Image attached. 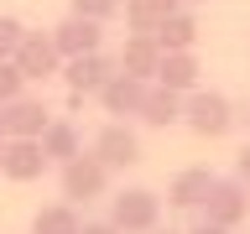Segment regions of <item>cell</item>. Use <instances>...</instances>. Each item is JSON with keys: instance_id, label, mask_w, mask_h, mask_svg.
Returning a JSON list of instances; mask_svg holds the SVG:
<instances>
[{"instance_id": "cb8c5ba5", "label": "cell", "mask_w": 250, "mask_h": 234, "mask_svg": "<svg viewBox=\"0 0 250 234\" xmlns=\"http://www.w3.org/2000/svg\"><path fill=\"white\" fill-rule=\"evenodd\" d=\"M78 234H120V229H115L109 218H83V229H78Z\"/></svg>"}, {"instance_id": "484cf974", "label": "cell", "mask_w": 250, "mask_h": 234, "mask_svg": "<svg viewBox=\"0 0 250 234\" xmlns=\"http://www.w3.org/2000/svg\"><path fill=\"white\" fill-rule=\"evenodd\" d=\"M177 5H188V11H193V5H203V0H177Z\"/></svg>"}, {"instance_id": "7a4b0ae2", "label": "cell", "mask_w": 250, "mask_h": 234, "mask_svg": "<svg viewBox=\"0 0 250 234\" xmlns=\"http://www.w3.org/2000/svg\"><path fill=\"white\" fill-rule=\"evenodd\" d=\"M109 224L120 234H151L162 224V198L146 193V187H125L109 198Z\"/></svg>"}, {"instance_id": "5bb4252c", "label": "cell", "mask_w": 250, "mask_h": 234, "mask_svg": "<svg viewBox=\"0 0 250 234\" xmlns=\"http://www.w3.org/2000/svg\"><path fill=\"white\" fill-rule=\"evenodd\" d=\"M198 73H203V68H198L193 52H162L151 83H162V89H172V94H193V89H198Z\"/></svg>"}, {"instance_id": "ba28073f", "label": "cell", "mask_w": 250, "mask_h": 234, "mask_svg": "<svg viewBox=\"0 0 250 234\" xmlns=\"http://www.w3.org/2000/svg\"><path fill=\"white\" fill-rule=\"evenodd\" d=\"M42 130H47V104L42 99L21 94L11 104H0V136L5 140H37Z\"/></svg>"}, {"instance_id": "6da1fadb", "label": "cell", "mask_w": 250, "mask_h": 234, "mask_svg": "<svg viewBox=\"0 0 250 234\" xmlns=\"http://www.w3.org/2000/svg\"><path fill=\"white\" fill-rule=\"evenodd\" d=\"M183 125L198 140H219L234 125V104L219 89H193V94H183Z\"/></svg>"}, {"instance_id": "ffe728a7", "label": "cell", "mask_w": 250, "mask_h": 234, "mask_svg": "<svg viewBox=\"0 0 250 234\" xmlns=\"http://www.w3.org/2000/svg\"><path fill=\"white\" fill-rule=\"evenodd\" d=\"M21 94H26V73H21L11 58H0V104H11Z\"/></svg>"}, {"instance_id": "7c38bea8", "label": "cell", "mask_w": 250, "mask_h": 234, "mask_svg": "<svg viewBox=\"0 0 250 234\" xmlns=\"http://www.w3.org/2000/svg\"><path fill=\"white\" fill-rule=\"evenodd\" d=\"M94 99L104 104V115H136L141 99H146V78H130V73H120V68H115Z\"/></svg>"}, {"instance_id": "2e32d148", "label": "cell", "mask_w": 250, "mask_h": 234, "mask_svg": "<svg viewBox=\"0 0 250 234\" xmlns=\"http://www.w3.org/2000/svg\"><path fill=\"white\" fill-rule=\"evenodd\" d=\"M208 187H214V172H208V167H188V172L172 177L167 203H172V208H198V203L208 198Z\"/></svg>"}, {"instance_id": "9a60e30c", "label": "cell", "mask_w": 250, "mask_h": 234, "mask_svg": "<svg viewBox=\"0 0 250 234\" xmlns=\"http://www.w3.org/2000/svg\"><path fill=\"white\" fill-rule=\"evenodd\" d=\"M151 37H156V47H162V52H193V47H198V21H193V11H188V5H177V11H172L167 21L151 31Z\"/></svg>"}, {"instance_id": "4fadbf2b", "label": "cell", "mask_w": 250, "mask_h": 234, "mask_svg": "<svg viewBox=\"0 0 250 234\" xmlns=\"http://www.w3.org/2000/svg\"><path fill=\"white\" fill-rule=\"evenodd\" d=\"M156 62H162V47H156V37H146V31H130L120 47V58H115V68L130 78H146L151 83L156 78Z\"/></svg>"}, {"instance_id": "f1b7e54d", "label": "cell", "mask_w": 250, "mask_h": 234, "mask_svg": "<svg viewBox=\"0 0 250 234\" xmlns=\"http://www.w3.org/2000/svg\"><path fill=\"white\" fill-rule=\"evenodd\" d=\"M245 120H250V109H245Z\"/></svg>"}, {"instance_id": "8fae6325", "label": "cell", "mask_w": 250, "mask_h": 234, "mask_svg": "<svg viewBox=\"0 0 250 234\" xmlns=\"http://www.w3.org/2000/svg\"><path fill=\"white\" fill-rule=\"evenodd\" d=\"M136 120L146 130H172V125H183V94L162 89V83H146V99H141Z\"/></svg>"}, {"instance_id": "4316f807", "label": "cell", "mask_w": 250, "mask_h": 234, "mask_svg": "<svg viewBox=\"0 0 250 234\" xmlns=\"http://www.w3.org/2000/svg\"><path fill=\"white\" fill-rule=\"evenodd\" d=\"M151 234H172V229H162V224H156V229H151Z\"/></svg>"}, {"instance_id": "277c9868", "label": "cell", "mask_w": 250, "mask_h": 234, "mask_svg": "<svg viewBox=\"0 0 250 234\" xmlns=\"http://www.w3.org/2000/svg\"><path fill=\"white\" fill-rule=\"evenodd\" d=\"M198 208L219 229H240L250 218V182H240V177H214V187H208V198H203Z\"/></svg>"}, {"instance_id": "8992f818", "label": "cell", "mask_w": 250, "mask_h": 234, "mask_svg": "<svg viewBox=\"0 0 250 234\" xmlns=\"http://www.w3.org/2000/svg\"><path fill=\"white\" fill-rule=\"evenodd\" d=\"M11 62L26 73V83H47V78H58L62 52H58V42H52V31H21V47H16Z\"/></svg>"}, {"instance_id": "3957f363", "label": "cell", "mask_w": 250, "mask_h": 234, "mask_svg": "<svg viewBox=\"0 0 250 234\" xmlns=\"http://www.w3.org/2000/svg\"><path fill=\"white\" fill-rule=\"evenodd\" d=\"M109 177H115V172H109L94 151H78L73 161H62V198H68V203L109 198Z\"/></svg>"}, {"instance_id": "52a82bcc", "label": "cell", "mask_w": 250, "mask_h": 234, "mask_svg": "<svg viewBox=\"0 0 250 234\" xmlns=\"http://www.w3.org/2000/svg\"><path fill=\"white\" fill-rule=\"evenodd\" d=\"M89 151L99 156L109 172H125V167H136V161H141V136H136L125 120H109L104 130L94 136V146H89Z\"/></svg>"}, {"instance_id": "ac0fdd59", "label": "cell", "mask_w": 250, "mask_h": 234, "mask_svg": "<svg viewBox=\"0 0 250 234\" xmlns=\"http://www.w3.org/2000/svg\"><path fill=\"white\" fill-rule=\"evenodd\" d=\"M78 229H83V218H78V208L68 198L37 208V218H31V234H78Z\"/></svg>"}, {"instance_id": "7402d4cb", "label": "cell", "mask_w": 250, "mask_h": 234, "mask_svg": "<svg viewBox=\"0 0 250 234\" xmlns=\"http://www.w3.org/2000/svg\"><path fill=\"white\" fill-rule=\"evenodd\" d=\"M120 11V0H73V16H89V21H109Z\"/></svg>"}, {"instance_id": "5b68a950", "label": "cell", "mask_w": 250, "mask_h": 234, "mask_svg": "<svg viewBox=\"0 0 250 234\" xmlns=\"http://www.w3.org/2000/svg\"><path fill=\"white\" fill-rule=\"evenodd\" d=\"M109 73H115V62L104 58V47H99V52H83V58H62V68H58V78L68 83V99H73V104L94 99V94L104 89Z\"/></svg>"}, {"instance_id": "d6986e66", "label": "cell", "mask_w": 250, "mask_h": 234, "mask_svg": "<svg viewBox=\"0 0 250 234\" xmlns=\"http://www.w3.org/2000/svg\"><path fill=\"white\" fill-rule=\"evenodd\" d=\"M172 11H177V0H125V26L151 37V31L162 26Z\"/></svg>"}, {"instance_id": "603a6c76", "label": "cell", "mask_w": 250, "mask_h": 234, "mask_svg": "<svg viewBox=\"0 0 250 234\" xmlns=\"http://www.w3.org/2000/svg\"><path fill=\"white\" fill-rule=\"evenodd\" d=\"M234 177H240V182H250V140L234 151Z\"/></svg>"}, {"instance_id": "e0dca14e", "label": "cell", "mask_w": 250, "mask_h": 234, "mask_svg": "<svg viewBox=\"0 0 250 234\" xmlns=\"http://www.w3.org/2000/svg\"><path fill=\"white\" fill-rule=\"evenodd\" d=\"M37 140H42L47 161H58V167H62V161H73V156L83 151V136H78L73 120H47V130H42Z\"/></svg>"}, {"instance_id": "30bf717a", "label": "cell", "mask_w": 250, "mask_h": 234, "mask_svg": "<svg viewBox=\"0 0 250 234\" xmlns=\"http://www.w3.org/2000/svg\"><path fill=\"white\" fill-rule=\"evenodd\" d=\"M52 42H58L62 58H83V52H99L104 47V21H89V16H73L52 26Z\"/></svg>"}, {"instance_id": "83f0119b", "label": "cell", "mask_w": 250, "mask_h": 234, "mask_svg": "<svg viewBox=\"0 0 250 234\" xmlns=\"http://www.w3.org/2000/svg\"><path fill=\"white\" fill-rule=\"evenodd\" d=\"M0 151H5V136H0Z\"/></svg>"}, {"instance_id": "9c48e42d", "label": "cell", "mask_w": 250, "mask_h": 234, "mask_svg": "<svg viewBox=\"0 0 250 234\" xmlns=\"http://www.w3.org/2000/svg\"><path fill=\"white\" fill-rule=\"evenodd\" d=\"M52 167L42 151V140H5V151H0V172L11 177V182H42V172Z\"/></svg>"}, {"instance_id": "44dd1931", "label": "cell", "mask_w": 250, "mask_h": 234, "mask_svg": "<svg viewBox=\"0 0 250 234\" xmlns=\"http://www.w3.org/2000/svg\"><path fill=\"white\" fill-rule=\"evenodd\" d=\"M21 21L16 16H0V58H16V47H21Z\"/></svg>"}, {"instance_id": "d4e9b609", "label": "cell", "mask_w": 250, "mask_h": 234, "mask_svg": "<svg viewBox=\"0 0 250 234\" xmlns=\"http://www.w3.org/2000/svg\"><path fill=\"white\" fill-rule=\"evenodd\" d=\"M193 234H234V229H219V224H208V218H203V224H198Z\"/></svg>"}]
</instances>
